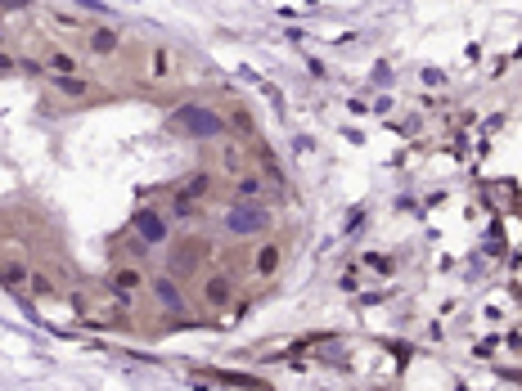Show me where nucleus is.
Masks as SVG:
<instances>
[{
  "instance_id": "f257e3e1",
  "label": "nucleus",
  "mask_w": 522,
  "mask_h": 391,
  "mask_svg": "<svg viewBox=\"0 0 522 391\" xmlns=\"http://www.w3.org/2000/svg\"><path fill=\"white\" fill-rule=\"evenodd\" d=\"M140 230H145V234H140L145 243H167V220H162V216L140 212Z\"/></svg>"
},
{
  "instance_id": "f03ea898",
  "label": "nucleus",
  "mask_w": 522,
  "mask_h": 391,
  "mask_svg": "<svg viewBox=\"0 0 522 391\" xmlns=\"http://www.w3.org/2000/svg\"><path fill=\"white\" fill-rule=\"evenodd\" d=\"M113 50H118V32H113V27H95L90 32V54L104 59V54H113Z\"/></svg>"
},
{
  "instance_id": "0eeeda50",
  "label": "nucleus",
  "mask_w": 522,
  "mask_h": 391,
  "mask_svg": "<svg viewBox=\"0 0 522 391\" xmlns=\"http://www.w3.org/2000/svg\"><path fill=\"white\" fill-rule=\"evenodd\" d=\"M113 288H122V292L140 288V270H113Z\"/></svg>"
},
{
  "instance_id": "9d476101",
  "label": "nucleus",
  "mask_w": 522,
  "mask_h": 391,
  "mask_svg": "<svg viewBox=\"0 0 522 391\" xmlns=\"http://www.w3.org/2000/svg\"><path fill=\"white\" fill-rule=\"evenodd\" d=\"M234 122H239V131H252V117H248V108H234Z\"/></svg>"
},
{
  "instance_id": "7ed1b4c3",
  "label": "nucleus",
  "mask_w": 522,
  "mask_h": 391,
  "mask_svg": "<svg viewBox=\"0 0 522 391\" xmlns=\"http://www.w3.org/2000/svg\"><path fill=\"white\" fill-rule=\"evenodd\" d=\"M54 90H63V95H68V100H81V95H86L90 86H86V77H81V81H77L73 73H59V77H54Z\"/></svg>"
},
{
  "instance_id": "1a4fd4ad",
  "label": "nucleus",
  "mask_w": 522,
  "mask_h": 391,
  "mask_svg": "<svg viewBox=\"0 0 522 391\" xmlns=\"http://www.w3.org/2000/svg\"><path fill=\"white\" fill-rule=\"evenodd\" d=\"M0 279H9V284H23L27 270H23V265H0Z\"/></svg>"
},
{
  "instance_id": "20e7f679",
  "label": "nucleus",
  "mask_w": 522,
  "mask_h": 391,
  "mask_svg": "<svg viewBox=\"0 0 522 391\" xmlns=\"http://www.w3.org/2000/svg\"><path fill=\"white\" fill-rule=\"evenodd\" d=\"M203 297H207L212 306H225V301H230V279L212 274V279H207V288H203Z\"/></svg>"
},
{
  "instance_id": "423d86ee",
  "label": "nucleus",
  "mask_w": 522,
  "mask_h": 391,
  "mask_svg": "<svg viewBox=\"0 0 522 391\" xmlns=\"http://www.w3.org/2000/svg\"><path fill=\"white\" fill-rule=\"evenodd\" d=\"M275 265H279V247H275V243H266L261 252H257V270H261V274H271Z\"/></svg>"
},
{
  "instance_id": "6e6552de",
  "label": "nucleus",
  "mask_w": 522,
  "mask_h": 391,
  "mask_svg": "<svg viewBox=\"0 0 522 391\" xmlns=\"http://www.w3.org/2000/svg\"><path fill=\"white\" fill-rule=\"evenodd\" d=\"M50 68H54V73H73L77 59H73V54H63V50H50Z\"/></svg>"
},
{
  "instance_id": "39448f33",
  "label": "nucleus",
  "mask_w": 522,
  "mask_h": 391,
  "mask_svg": "<svg viewBox=\"0 0 522 391\" xmlns=\"http://www.w3.org/2000/svg\"><path fill=\"white\" fill-rule=\"evenodd\" d=\"M153 292H158V297H162L167 306H172V311H180V306H185V297L176 292V284H172V279H153Z\"/></svg>"
}]
</instances>
